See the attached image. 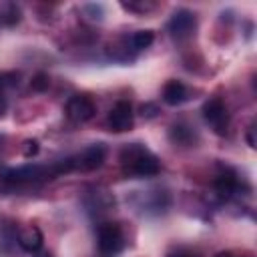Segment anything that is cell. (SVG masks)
<instances>
[{"instance_id": "9", "label": "cell", "mask_w": 257, "mask_h": 257, "mask_svg": "<svg viewBox=\"0 0 257 257\" xmlns=\"http://www.w3.org/2000/svg\"><path fill=\"white\" fill-rule=\"evenodd\" d=\"M213 185H215V191H217L219 197L229 199V197H233V195L237 193V189H239V179H237V175H235L233 171L223 169V171L215 177Z\"/></svg>"}, {"instance_id": "19", "label": "cell", "mask_w": 257, "mask_h": 257, "mask_svg": "<svg viewBox=\"0 0 257 257\" xmlns=\"http://www.w3.org/2000/svg\"><path fill=\"white\" fill-rule=\"evenodd\" d=\"M247 143H249V147H255V126L253 124L247 131Z\"/></svg>"}, {"instance_id": "20", "label": "cell", "mask_w": 257, "mask_h": 257, "mask_svg": "<svg viewBox=\"0 0 257 257\" xmlns=\"http://www.w3.org/2000/svg\"><path fill=\"white\" fill-rule=\"evenodd\" d=\"M6 106H8V104H6V96L0 92V116L6 112Z\"/></svg>"}, {"instance_id": "17", "label": "cell", "mask_w": 257, "mask_h": 257, "mask_svg": "<svg viewBox=\"0 0 257 257\" xmlns=\"http://www.w3.org/2000/svg\"><path fill=\"white\" fill-rule=\"evenodd\" d=\"M157 112H159V108H157V104H153V102H147V104L141 106V114H143L145 118H153V116H157Z\"/></svg>"}, {"instance_id": "1", "label": "cell", "mask_w": 257, "mask_h": 257, "mask_svg": "<svg viewBox=\"0 0 257 257\" xmlns=\"http://www.w3.org/2000/svg\"><path fill=\"white\" fill-rule=\"evenodd\" d=\"M68 173L64 159L52 165H22V167H8L0 171V189L2 191H18L28 185H38L48 179L60 177Z\"/></svg>"}, {"instance_id": "11", "label": "cell", "mask_w": 257, "mask_h": 257, "mask_svg": "<svg viewBox=\"0 0 257 257\" xmlns=\"http://www.w3.org/2000/svg\"><path fill=\"white\" fill-rule=\"evenodd\" d=\"M189 98V90L187 86L181 82V80H169L165 86H163V100L169 104V106H177V104H183L185 100Z\"/></svg>"}, {"instance_id": "16", "label": "cell", "mask_w": 257, "mask_h": 257, "mask_svg": "<svg viewBox=\"0 0 257 257\" xmlns=\"http://www.w3.org/2000/svg\"><path fill=\"white\" fill-rule=\"evenodd\" d=\"M120 6L128 12H147L153 8V4H147V2H122Z\"/></svg>"}, {"instance_id": "7", "label": "cell", "mask_w": 257, "mask_h": 257, "mask_svg": "<svg viewBox=\"0 0 257 257\" xmlns=\"http://www.w3.org/2000/svg\"><path fill=\"white\" fill-rule=\"evenodd\" d=\"M66 116L72 120V122H86L94 116L96 112V104L92 102L90 96L86 94H76L72 98H68L66 102Z\"/></svg>"}, {"instance_id": "23", "label": "cell", "mask_w": 257, "mask_h": 257, "mask_svg": "<svg viewBox=\"0 0 257 257\" xmlns=\"http://www.w3.org/2000/svg\"><path fill=\"white\" fill-rule=\"evenodd\" d=\"M215 257H233V255H231V253H227V251H223V253H217Z\"/></svg>"}, {"instance_id": "10", "label": "cell", "mask_w": 257, "mask_h": 257, "mask_svg": "<svg viewBox=\"0 0 257 257\" xmlns=\"http://www.w3.org/2000/svg\"><path fill=\"white\" fill-rule=\"evenodd\" d=\"M42 243H44V237H42V231L38 227L28 225V227H24V229L18 231V245L24 251L36 253L38 249H42Z\"/></svg>"}, {"instance_id": "2", "label": "cell", "mask_w": 257, "mask_h": 257, "mask_svg": "<svg viewBox=\"0 0 257 257\" xmlns=\"http://www.w3.org/2000/svg\"><path fill=\"white\" fill-rule=\"evenodd\" d=\"M120 167L126 177L143 179V177H155L161 171L159 159L141 143H131L124 145L118 153Z\"/></svg>"}, {"instance_id": "3", "label": "cell", "mask_w": 257, "mask_h": 257, "mask_svg": "<svg viewBox=\"0 0 257 257\" xmlns=\"http://www.w3.org/2000/svg\"><path fill=\"white\" fill-rule=\"evenodd\" d=\"M104 159H106V147L102 143H94V145L86 147L84 151H80L78 155L68 157L66 163H68V171L88 173V171H94V169L102 167Z\"/></svg>"}, {"instance_id": "22", "label": "cell", "mask_w": 257, "mask_h": 257, "mask_svg": "<svg viewBox=\"0 0 257 257\" xmlns=\"http://www.w3.org/2000/svg\"><path fill=\"white\" fill-rule=\"evenodd\" d=\"M169 257H195V255L185 253V251H177V253H173V255H169Z\"/></svg>"}, {"instance_id": "14", "label": "cell", "mask_w": 257, "mask_h": 257, "mask_svg": "<svg viewBox=\"0 0 257 257\" xmlns=\"http://www.w3.org/2000/svg\"><path fill=\"white\" fill-rule=\"evenodd\" d=\"M153 40H155L153 30H137V32L128 38L133 50H145V48H149V46L153 44Z\"/></svg>"}, {"instance_id": "13", "label": "cell", "mask_w": 257, "mask_h": 257, "mask_svg": "<svg viewBox=\"0 0 257 257\" xmlns=\"http://www.w3.org/2000/svg\"><path fill=\"white\" fill-rule=\"evenodd\" d=\"M20 16H22V12L14 2H0V28L18 24Z\"/></svg>"}, {"instance_id": "18", "label": "cell", "mask_w": 257, "mask_h": 257, "mask_svg": "<svg viewBox=\"0 0 257 257\" xmlns=\"http://www.w3.org/2000/svg\"><path fill=\"white\" fill-rule=\"evenodd\" d=\"M22 153H24V157H32V155H36V153H38V143H36V141H26Z\"/></svg>"}, {"instance_id": "24", "label": "cell", "mask_w": 257, "mask_h": 257, "mask_svg": "<svg viewBox=\"0 0 257 257\" xmlns=\"http://www.w3.org/2000/svg\"><path fill=\"white\" fill-rule=\"evenodd\" d=\"M0 145H2V137H0Z\"/></svg>"}, {"instance_id": "8", "label": "cell", "mask_w": 257, "mask_h": 257, "mask_svg": "<svg viewBox=\"0 0 257 257\" xmlns=\"http://www.w3.org/2000/svg\"><path fill=\"white\" fill-rule=\"evenodd\" d=\"M110 131L114 133H124V131H131L133 124H135V118H133V108L126 100H118L110 112H108V118H106Z\"/></svg>"}, {"instance_id": "4", "label": "cell", "mask_w": 257, "mask_h": 257, "mask_svg": "<svg viewBox=\"0 0 257 257\" xmlns=\"http://www.w3.org/2000/svg\"><path fill=\"white\" fill-rule=\"evenodd\" d=\"M96 245L102 255H116L124 247V233L118 223H102L96 231Z\"/></svg>"}, {"instance_id": "15", "label": "cell", "mask_w": 257, "mask_h": 257, "mask_svg": "<svg viewBox=\"0 0 257 257\" xmlns=\"http://www.w3.org/2000/svg\"><path fill=\"white\" fill-rule=\"evenodd\" d=\"M48 84H50V80H48V76L46 74H36L34 78H32V82H30V86H32V90H38V92H44L46 88H48Z\"/></svg>"}, {"instance_id": "21", "label": "cell", "mask_w": 257, "mask_h": 257, "mask_svg": "<svg viewBox=\"0 0 257 257\" xmlns=\"http://www.w3.org/2000/svg\"><path fill=\"white\" fill-rule=\"evenodd\" d=\"M32 257H52V253H50V251H46V249H44V251H42V249H38L36 253H32Z\"/></svg>"}, {"instance_id": "12", "label": "cell", "mask_w": 257, "mask_h": 257, "mask_svg": "<svg viewBox=\"0 0 257 257\" xmlns=\"http://www.w3.org/2000/svg\"><path fill=\"white\" fill-rule=\"evenodd\" d=\"M169 139L175 143V145H181V147H191L197 143V133L185 124V122H177L169 128Z\"/></svg>"}, {"instance_id": "5", "label": "cell", "mask_w": 257, "mask_h": 257, "mask_svg": "<svg viewBox=\"0 0 257 257\" xmlns=\"http://www.w3.org/2000/svg\"><path fill=\"white\" fill-rule=\"evenodd\" d=\"M201 112H203L205 122H207L217 135H225V133H227V128H229V112H227L225 102H223L219 96H213V98L205 100Z\"/></svg>"}, {"instance_id": "6", "label": "cell", "mask_w": 257, "mask_h": 257, "mask_svg": "<svg viewBox=\"0 0 257 257\" xmlns=\"http://www.w3.org/2000/svg\"><path fill=\"white\" fill-rule=\"evenodd\" d=\"M167 30H169V34L175 40H187L197 30V18H195V14L191 10L179 8V10H175L171 14L169 24H167Z\"/></svg>"}]
</instances>
